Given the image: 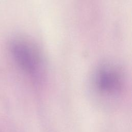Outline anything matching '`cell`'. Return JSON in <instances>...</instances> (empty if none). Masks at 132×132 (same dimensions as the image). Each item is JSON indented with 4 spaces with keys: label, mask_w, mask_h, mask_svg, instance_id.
I'll return each instance as SVG.
<instances>
[{
    "label": "cell",
    "mask_w": 132,
    "mask_h": 132,
    "mask_svg": "<svg viewBox=\"0 0 132 132\" xmlns=\"http://www.w3.org/2000/svg\"><path fill=\"white\" fill-rule=\"evenodd\" d=\"M121 81V74L115 65L110 64L102 65L97 71L95 82L101 90L111 92L118 89Z\"/></svg>",
    "instance_id": "obj_2"
},
{
    "label": "cell",
    "mask_w": 132,
    "mask_h": 132,
    "mask_svg": "<svg viewBox=\"0 0 132 132\" xmlns=\"http://www.w3.org/2000/svg\"><path fill=\"white\" fill-rule=\"evenodd\" d=\"M10 51L15 63L24 72L35 75L42 70L43 57L39 48L31 41L16 39L10 44Z\"/></svg>",
    "instance_id": "obj_1"
}]
</instances>
